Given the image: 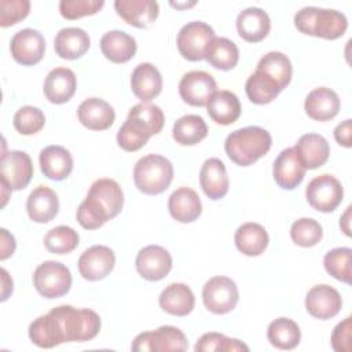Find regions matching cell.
Wrapping results in <instances>:
<instances>
[{
	"label": "cell",
	"instance_id": "cell-1",
	"mask_svg": "<svg viewBox=\"0 0 352 352\" xmlns=\"http://www.w3.org/2000/svg\"><path fill=\"white\" fill-rule=\"evenodd\" d=\"M100 326V316L92 309L59 305L30 323L29 338L40 348H54L63 342L89 341Z\"/></svg>",
	"mask_w": 352,
	"mask_h": 352
},
{
	"label": "cell",
	"instance_id": "cell-2",
	"mask_svg": "<svg viewBox=\"0 0 352 352\" xmlns=\"http://www.w3.org/2000/svg\"><path fill=\"white\" fill-rule=\"evenodd\" d=\"M165 117L157 104L142 102L135 104L117 132V143L125 151L140 150L153 135L162 131Z\"/></svg>",
	"mask_w": 352,
	"mask_h": 352
},
{
	"label": "cell",
	"instance_id": "cell-3",
	"mask_svg": "<svg viewBox=\"0 0 352 352\" xmlns=\"http://www.w3.org/2000/svg\"><path fill=\"white\" fill-rule=\"evenodd\" d=\"M272 144L270 132L260 126H245L231 132L224 142L228 158L239 166L253 165L264 157Z\"/></svg>",
	"mask_w": 352,
	"mask_h": 352
},
{
	"label": "cell",
	"instance_id": "cell-4",
	"mask_svg": "<svg viewBox=\"0 0 352 352\" xmlns=\"http://www.w3.org/2000/svg\"><path fill=\"white\" fill-rule=\"evenodd\" d=\"M294 26L304 34L336 40L348 28L346 16L337 11L320 7H304L294 15Z\"/></svg>",
	"mask_w": 352,
	"mask_h": 352
},
{
	"label": "cell",
	"instance_id": "cell-5",
	"mask_svg": "<svg viewBox=\"0 0 352 352\" xmlns=\"http://www.w3.org/2000/svg\"><path fill=\"white\" fill-rule=\"evenodd\" d=\"M173 165L160 154H147L142 157L133 168V180L139 191L147 195L164 192L172 183Z\"/></svg>",
	"mask_w": 352,
	"mask_h": 352
},
{
	"label": "cell",
	"instance_id": "cell-6",
	"mask_svg": "<svg viewBox=\"0 0 352 352\" xmlns=\"http://www.w3.org/2000/svg\"><path fill=\"white\" fill-rule=\"evenodd\" d=\"M70 270L59 261H44L33 274V285L44 298L65 296L72 287Z\"/></svg>",
	"mask_w": 352,
	"mask_h": 352
},
{
	"label": "cell",
	"instance_id": "cell-7",
	"mask_svg": "<svg viewBox=\"0 0 352 352\" xmlns=\"http://www.w3.org/2000/svg\"><path fill=\"white\" fill-rule=\"evenodd\" d=\"M212 26L202 21H192L186 23L177 33L176 44L180 55L191 62L205 59L208 44L214 38Z\"/></svg>",
	"mask_w": 352,
	"mask_h": 352
},
{
	"label": "cell",
	"instance_id": "cell-8",
	"mask_svg": "<svg viewBox=\"0 0 352 352\" xmlns=\"http://www.w3.org/2000/svg\"><path fill=\"white\" fill-rule=\"evenodd\" d=\"M202 301L216 315L231 312L239 301L236 283L228 276L210 278L202 287Z\"/></svg>",
	"mask_w": 352,
	"mask_h": 352
},
{
	"label": "cell",
	"instance_id": "cell-9",
	"mask_svg": "<svg viewBox=\"0 0 352 352\" xmlns=\"http://www.w3.org/2000/svg\"><path fill=\"white\" fill-rule=\"evenodd\" d=\"M188 346L184 333L175 326H161L153 331H144L135 337L132 351L142 352H165V351H186Z\"/></svg>",
	"mask_w": 352,
	"mask_h": 352
},
{
	"label": "cell",
	"instance_id": "cell-10",
	"mask_svg": "<svg viewBox=\"0 0 352 352\" xmlns=\"http://www.w3.org/2000/svg\"><path fill=\"white\" fill-rule=\"evenodd\" d=\"M305 197L314 209L329 213L337 209V206L342 202L344 188L338 179L324 173L314 177L308 183Z\"/></svg>",
	"mask_w": 352,
	"mask_h": 352
},
{
	"label": "cell",
	"instance_id": "cell-11",
	"mask_svg": "<svg viewBox=\"0 0 352 352\" xmlns=\"http://www.w3.org/2000/svg\"><path fill=\"white\" fill-rule=\"evenodd\" d=\"M217 91L214 78L204 70L186 73L179 82V95L190 106H206L212 95Z\"/></svg>",
	"mask_w": 352,
	"mask_h": 352
},
{
	"label": "cell",
	"instance_id": "cell-12",
	"mask_svg": "<svg viewBox=\"0 0 352 352\" xmlns=\"http://www.w3.org/2000/svg\"><path fill=\"white\" fill-rule=\"evenodd\" d=\"M33 177V164L25 151L11 150L1 154L0 180L6 182L11 190L25 188Z\"/></svg>",
	"mask_w": 352,
	"mask_h": 352
},
{
	"label": "cell",
	"instance_id": "cell-13",
	"mask_svg": "<svg viewBox=\"0 0 352 352\" xmlns=\"http://www.w3.org/2000/svg\"><path fill=\"white\" fill-rule=\"evenodd\" d=\"M138 274L150 282L164 279L172 270L170 253L160 245H148L139 250L135 260Z\"/></svg>",
	"mask_w": 352,
	"mask_h": 352
},
{
	"label": "cell",
	"instance_id": "cell-14",
	"mask_svg": "<svg viewBox=\"0 0 352 352\" xmlns=\"http://www.w3.org/2000/svg\"><path fill=\"white\" fill-rule=\"evenodd\" d=\"M10 50L15 62L23 66H33L44 56L45 40L38 30L26 28L12 36Z\"/></svg>",
	"mask_w": 352,
	"mask_h": 352
},
{
	"label": "cell",
	"instance_id": "cell-15",
	"mask_svg": "<svg viewBox=\"0 0 352 352\" xmlns=\"http://www.w3.org/2000/svg\"><path fill=\"white\" fill-rule=\"evenodd\" d=\"M116 254L104 245H94L84 250L78 258L80 275L91 282L106 278L114 268Z\"/></svg>",
	"mask_w": 352,
	"mask_h": 352
},
{
	"label": "cell",
	"instance_id": "cell-16",
	"mask_svg": "<svg viewBox=\"0 0 352 352\" xmlns=\"http://www.w3.org/2000/svg\"><path fill=\"white\" fill-rule=\"evenodd\" d=\"M305 166L294 147L282 150L274 161L272 173L275 183L283 190L296 188L305 176Z\"/></svg>",
	"mask_w": 352,
	"mask_h": 352
},
{
	"label": "cell",
	"instance_id": "cell-17",
	"mask_svg": "<svg viewBox=\"0 0 352 352\" xmlns=\"http://www.w3.org/2000/svg\"><path fill=\"white\" fill-rule=\"evenodd\" d=\"M342 307V298L340 293L329 285L314 286L305 297V308L308 314L316 319H331Z\"/></svg>",
	"mask_w": 352,
	"mask_h": 352
},
{
	"label": "cell",
	"instance_id": "cell-18",
	"mask_svg": "<svg viewBox=\"0 0 352 352\" xmlns=\"http://www.w3.org/2000/svg\"><path fill=\"white\" fill-rule=\"evenodd\" d=\"M114 8L118 16L139 29L148 28L160 12L158 3L153 0H116Z\"/></svg>",
	"mask_w": 352,
	"mask_h": 352
},
{
	"label": "cell",
	"instance_id": "cell-19",
	"mask_svg": "<svg viewBox=\"0 0 352 352\" xmlns=\"http://www.w3.org/2000/svg\"><path fill=\"white\" fill-rule=\"evenodd\" d=\"M78 121L91 131H104L116 120L114 109L103 99L88 98L77 109Z\"/></svg>",
	"mask_w": 352,
	"mask_h": 352
},
{
	"label": "cell",
	"instance_id": "cell-20",
	"mask_svg": "<svg viewBox=\"0 0 352 352\" xmlns=\"http://www.w3.org/2000/svg\"><path fill=\"white\" fill-rule=\"evenodd\" d=\"M271 29L268 14L258 7H249L239 12L236 30L241 38L248 43H258L267 37Z\"/></svg>",
	"mask_w": 352,
	"mask_h": 352
},
{
	"label": "cell",
	"instance_id": "cell-21",
	"mask_svg": "<svg viewBox=\"0 0 352 352\" xmlns=\"http://www.w3.org/2000/svg\"><path fill=\"white\" fill-rule=\"evenodd\" d=\"M77 88V80L73 70L67 67L52 69L44 81V95L55 104H62L69 102Z\"/></svg>",
	"mask_w": 352,
	"mask_h": 352
},
{
	"label": "cell",
	"instance_id": "cell-22",
	"mask_svg": "<svg viewBox=\"0 0 352 352\" xmlns=\"http://www.w3.org/2000/svg\"><path fill=\"white\" fill-rule=\"evenodd\" d=\"M340 106L338 95L326 87L312 89L304 102L307 116L315 121H329L334 118L340 111Z\"/></svg>",
	"mask_w": 352,
	"mask_h": 352
},
{
	"label": "cell",
	"instance_id": "cell-23",
	"mask_svg": "<svg viewBox=\"0 0 352 352\" xmlns=\"http://www.w3.org/2000/svg\"><path fill=\"white\" fill-rule=\"evenodd\" d=\"M131 89L142 102H150L158 96L162 89V76L160 70L148 62L139 63L131 76Z\"/></svg>",
	"mask_w": 352,
	"mask_h": 352
},
{
	"label": "cell",
	"instance_id": "cell-24",
	"mask_svg": "<svg viewBox=\"0 0 352 352\" xmlns=\"http://www.w3.org/2000/svg\"><path fill=\"white\" fill-rule=\"evenodd\" d=\"M199 184L205 195L213 201L221 199L228 192L226 165L219 158H208L199 172Z\"/></svg>",
	"mask_w": 352,
	"mask_h": 352
},
{
	"label": "cell",
	"instance_id": "cell-25",
	"mask_svg": "<svg viewBox=\"0 0 352 352\" xmlns=\"http://www.w3.org/2000/svg\"><path fill=\"white\" fill-rule=\"evenodd\" d=\"M87 197L96 201L110 219L118 216L124 206V192L120 184L109 177H102L94 182Z\"/></svg>",
	"mask_w": 352,
	"mask_h": 352
},
{
	"label": "cell",
	"instance_id": "cell-26",
	"mask_svg": "<svg viewBox=\"0 0 352 352\" xmlns=\"http://www.w3.org/2000/svg\"><path fill=\"white\" fill-rule=\"evenodd\" d=\"M38 162L41 172L51 180H65L73 170V158L62 146H47L40 151Z\"/></svg>",
	"mask_w": 352,
	"mask_h": 352
},
{
	"label": "cell",
	"instance_id": "cell-27",
	"mask_svg": "<svg viewBox=\"0 0 352 352\" xmlns=\"http://www.w3.org/2000/svg\"><path fill=\"white\" fill-rule=\"evenodd\" d=\"M26 210L32 221L48 223L58 214V195L50 187L38 186L29 194L26 201Z\"/></svg>",
	"mask_w": 352,
	"mask_h": 352
},
{
	"label": "cell",
	"instance_id": "cell-28",
	"mask_svg": "<svg viewBox=\"0 0 352 352\" xmlns=\"http://www.w3.org/2000/svg\"><path fill=\"white\" fill-rule=\"evenodd\" d=\"M170 216L180 223H192L202 213V204L198 194L190 187H179L168 199Z\"/></svg>",
	"mask_w": 352,
	"mask_h": 352
},
{
	"label": "cell",
	"instance_id": "cell-29",
	"mask_svg": "<svg viewBox=\"0 0 352 352\" xmlns=\"http://www.w3.org/2000/svg\"><path fill=\"white\" fill-rule=\"evenodd\" d=\"M91 38L84 29L80 28H63L54 40V48L58 56L62 59L74 60L81 58L89 48Z\"/></svg>",
	"mask_w": 352,
	"mask_h": 352
},
{
	"label": "cell",
	"instance_id": "cell-30",
	"mask_svg": "<svg viewBox=\"0 0 352 352\" xmlns=\"http://www.w3.org/2000/svg\"><path fill=\"white\" fill-rule=\"evenodd\" d=\"M136 40L122 30H110L100 38L102 54L113 63L131 60L136 54Z\"/></svg>",
	"mask_w": 352,
	"mask_h": 352
},
{
	"label": "cell",
	"instance_id": "cell-31",
	"mask_svg": "<svg viewBox=\"0 0 352 352\" xmlns=\"http://www.w3.org/2000/svg\"><path fill=\"white\" fill-rule=\"evenodd\" d=\"M158 302L165 312L173 316H186L194 309L195 297L186 283H170L161 292Z\"/></svg>",
	"mask_w": 352,
	"mask_h": 352
},
{
	"label": "cell",
	"instance_id": "cell-32",
	"mask_svg": "<svg viewBox=\"0 0 352 352\" xmlns=\"http://www.w3.org/2000/svg\"><path fill=\"white\" fill-rule=\"evenodd\" d=\"M209 117L220 125H230L241 116V102L238 96L227 89L216 91L206 103Z\"/></svg>",
	"mask_w": 352,
	"mask_h": 352
},
{
	"label": "cell",
	"instance_id": "cell-33",
	"mask_svg": "<svg viewBox=\"0 0 352 352\" xmlns=\"http://www.w3.org/2000/svg\"><path fill=\"white\" fill-rule=\"evenodd\" d=\"M236 249L245 256H260L268 246L270 238L265 228L258 223H243L234 235Z\"/></svg>",
	"mask_w": 352,
	"mask_h": 352
},
{
	"label": "cell",
	"instance_id": "cell-34",
	"mask_svg": "<svg viewBox=\"0 0 352 352\" xmlns=\"http://www.w3.org/2000/svg\"><path fill=\"white\" fill-rule=\"evenodd\" d=\"M294 148L297 150L305 169H316L326 164L330 154V147L327 140L318 133L302 135Z\"/></svg>",
	"mask_w": 352,
	"mask_h": 352
},
{
	"label": "cell",
	"instance_id": "cell-35",
	"mask_svg": "<svg viewBox=\"0 0 352 352\" xmlns=\"http://www.w3.org/2000/svg\"><path fill=\"white\" fill-rule=\"evenodd\" d=\"M205 59L214 69L231 70L239 60V50L230 38L214 37L206 47Z\"/></svg>",
	"mask_w": 352,
	"mask_h": 352
},
{
	"label": "cell",
	"instance_id": "cell-36",
	"mask_svg": "<svg viewBox=\"0 0 352 352\" xmlns=\"http://www.w3.org/2000/svg\"><path fill=\"white\" fill-rule=\"evenodd\" d=\"M267 338L270 344L278 349H294L301 340L298 324L289 318H278L268 324Z\"/></svg>",
	"mask_w": 352,
	"mask_h": 352
},
{
	"label": "cell",
	"instance_id": "cell-37",
	"mask_svg": "<svg viewBox=\"0 0 352 352\" xmlns=\"http://www.w3.org/2000/svg\"><path fill=\"white\" fill-rule=\"evenodd\" d=\"M245 91L250 102L256 104H267L279 95L282 88L271 76L256 69V72L246 80Z\"/></svg>",
	"mask_w": 352,
	"mask_h": 352
},
{
	"label": "cell",
	"instance_id": "cell-38",
	"mask_svg": "<svg viewBox=\"0 0 352 352\" xmlns=\"http://www.w3.org/2000/svg\"><path fill=\"white\" fill-rule=\"evenodd\" d=\"M208 135L206 122L201 116L186 114L180 117L172 129V136L182 146H194Z\"/></svg>",
	"mask_w": 352,
	"mask_h": 352
},
{
	"label": "cell",
	"instance_id": "cell-39",
	"mask_svg": "<svg viewBox=\"0 0 352 352\" xmlns=\"http://www.w3.org/2000/svg\"><path fill=\"white\" fill-rule=\"evenodd\" d=\"M256 69L271 76L279 84L282 91L289 85L292 80V73H293L292 62L285 54L279 51H271L265 54L258 60Z\"/></svg>",
	"mask_w": 352,
	"mask_h": 352
},
{
	"label": "cell",
	"instance_id": "cell-40",
	"mask_svg": "<svg viewBox=\"0 0 352 352\" xmlns=\"http://www.w3.org/2000/svg\"><path fill=\"white\" fill-rule=\"evenodd\" d=\"M80 242L77 231L69 226H58L50 230L44 236V246L55 254H67L73 252Z\"/></svg>",
	"mask_w": 352,
	"mask_h": 352
},
{
	"label": "cell",
	"instance_id": "cell-41",
	"mask_svg": "<svg viewBox=\"0 0 352 352\" xmlns=\"http://www.w3.org/2000/svg\"><path fill=\"white\" fill-rule=\"evenodd\" d=\"M351 254L349 248H334L324 254L323 265L327 274L344 283H351Z\"/></svg>",
	"mask_w": 352,
	"mask_h": 352
},
{
	"label": "cell",
	"instance_id": "cell-42",
	"mask_svg": "<svg viewBox=\"0 0 352 352\" xmlns=\"http://www.w3.org/2000/svg\"><path fill=\"white\" fill-rule=\"evenodd\" d=\"M290 236L296 245L301 248H311L320 242L323 230L315 219L301 217L292 224Z\"/></svg>",
	"mask_w": 352,
	"mask_h": 352
},
{
	"label": "cell",
	"instance_id": "cell-43",
	"mask_svg": "<svg viewBox=\"0 0 352 352\" xmlns=\"http://www.w3.org/2000/svg\"><path fill=\"white\" fill-rule=\"evenodd\" d=\"M194 349L197 352H212V351H221V352H236V351H249V346L236 338H230L221 333H205L197 341Z\"/></svg>",
	"mask_w": 352,
	"mask_h": 352
},
{
	"label": "cell",
	"instance_id": "cell-44",
	"mask_svg": "<svg viewBox=\"0 0 352 352\" xmlns=\"http://www.w3.org/2000/svg\"><path fill=\"white\" fill-rule=\"evenodd\" d=\"M14 128L21 135H34L40 132L45 124L44 113L34 106H22L16 110L12 120Z\"/></svg>",
	"mask_w": 352,
	"mask_h": 352
},
{
	"label": "cell",
	"instance_id": "cell-45",
	"mask_svg": "<svg viewBox=\"0 0 352 352\" xmlns=\"http://www.w3.org/2000/svg\"><path fill=\"white\" fill-rule=\"evenodd\" d=\"M78 224L85 230L100 228L106 221L110 220L107 213L100 208L98 202L87 197L78 206L76 213Z\"/></svg>",
	"mask_w": 352,
	"mask_h": 352
},
{
	"label": "cell",
	"instance_id": "cell-46",
	"mask_svg": "<svg viewBox=\"0 0 352 352\" xmlns=\"http://www.w3.org/2000/svg\"><path fill=\"white\" fill-rule=\"evenodd\" d=\"M104 6L103 0H60L59 12L69 21L94 15Z\"/></svg>",
	"mask_w": 352,
	"mask_h": 352
},
{
	"label": "cell",
	"instance_id": "cell-47",
	"mask_svg": "<svg viewBox=\"0 0 352 352\" xmlns=\"http://www.w3.org/2000/svg\"><path fill=\"white\" fill-rule=\"evenodd\" d=\"M30 11L29 0H0V26L7 28L25 19Z\"/></svg>",
	"mask_w": 352,
	"mask_h": 352
},
{
	"label": "cell",
	"instance_id": "cell-48",
	"mask_svg": "<svg viewBox=\"0 0 352 352\" xmlns=\"http://www.w3.org/2000/svg\"><path fill=\"white\" fill-rule=\"evenodd\" d=\"M352 318L348 316L340 322L331 333V346L337 352H349L351 351V330H352Z\"/></svg>",
	"mask_w": 352,
	"mask_h": 352
},
{
	"label": "cell",
	"instance_id": "cell-49",
	"mask_svg": "<svg viewBox=\"0 0 352 352\" xmlns=\"http://www.w3.org/2000/svg\"><path fill=\"white\" fill-rule=\"evenodd\" d=\"M351 135H352V121L351 120L342 121L334 129V139L337 140L338 144H341L344 147H351L352 146Z\"/></svg>",
	"mask_w": 352,
	"mask_h": 352
},
{
	"label": "cell",
	"instance_id": "cell-50",
	"mask_svg": "<svg viewBox=\"0 0 352 352\" xmlns=\"http://www.w3.org/2000/svg\"><path fill=\"white\" fill-rule=\"evenodd\" d=\"M15 250V239L6 228H1V254L0 260H6L10 256H12Z\"/></svg>",
	"mask_w": 352,
	"mask_h": 352
},
{
	"label": "cell",
	"instance_id": "cell-51",
	"mask_svg": "<svg viewBox=\"0 0 352 352\" xmlns=\"http://www.w3.org/2000/svg\"><path fill=\"white\" fill-rule=\"evenodd\" d=\"M351 206H348L346 208V210H345V213L341 216V219H340V227L342 228V231L349 236L351 235V230H349V216H351Z\"/></svg>",
	"mask_w": 352,
	"mask_h": 352
},
{
	"label": "cell",
	"instance_id": "cell-52",
	"mask_svg": "<svg viewBox=\"0 0 352 352\" xmlns=\"http://www.w3.org/2000/svg\"><path fill=\"white\" fill-rule=\"evenodd\" d=\"M195 4V1H191V3H170L172 7H176V8H187V7H192Z\"/></svg>",
	"mask_w": 352,
	"mask_h": 352
}]
</instances>
